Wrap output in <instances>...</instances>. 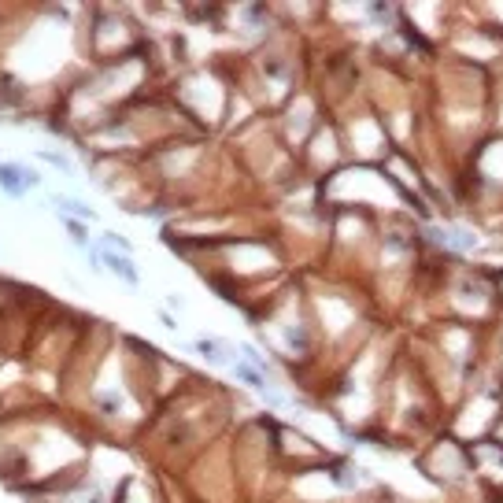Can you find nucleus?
<instances>
[{"label":"nucleus","mask_w":503,"mask_h":503,"mask_svg":"<svg viewBox=\"0 0 503 503\" xmlns=\"http://www.w3.org/2000/svg\"><path fill=\"white\" fill-rule=\"evenodd\" d=\"M193 348L204 355V359H211V363H226V352L219 348V340H215V337H196Z\"/></svg>","instance_id":"6"},{"label":"nucleus","mask_w":503,"mask_h":503,"mask_svg":"<svg viewBox=\"0 0 503 503\" xmlns=\"http://www.w3.org/2000/svg\"><path fill=\"white\" fill-rule=\"evenodd\" d=\"M63 226H67L70 241H78V244H85V241H89V237H85V226H82L78 219H63Z\"/></svg>","instance_id":"9"},{"label":"nucleus","mask_w":503,"mask_h":503,"mask_svg":"<svg viewBox=\"0 0 503 503\" xmlns=\"http://www.w3.org/2000/svg\"><path fill=\"white\" fill-rule=\"evenodd\" d=\"M104 244H111V248H119V255H130V252H134V244L126 241V237H119V234H104Z\"/></svg>","instance_id":"8"},{"label":"nucleus","mask_w":503,"mask_h":503,"mask_svg":"<svg viewBox=\"0 0 503 503\" xmlns=\"http://www.w3.org/2000/svg\"><path fill=\"white\" fill-rule=\"evenodd\" d=\"M96 407L104 411V414H115V411H119V396H111V393H100V396H96Z\"/></svg>","instance_id":"10"},{"label":"nucleus","mask_w":503,"mask_h":503,"mask_svg":"<svg viewBox=\"0 0 503 503\" xmlns=\"http://www.w3.org/2000/svg\"><path fill=\"white\" fill-rule=\"evenodd\" d=\"M52 204H56V208H63V211H70L75 219H96V211H93L89 204H82V200H70V196H52Z\"/></svg>","instance_id":"5"},{"label":"nucleus","mask_w":503,"mask_h":503,"mask_svg":"<svg viewBox=\"0 0 503 503\" xmlns=\"http://www.w3.org/2000/svg\"><path fill=\"white\" fill-rule=\"evenodd\" d=\"M234 374L244 381V385H252V389H260V393H270V385H267V378L260 374V367L255 363H237L234 367Z\"/></svg>","instance_id":"4"},{"label":"nucleus","mask_w":503,"mask_h":503,"mask_svg":"<svg viewBox=\"0 0 503 503\" xmlns=\"http://www.w3.org/2000/svg\"><path fill=\"white\" fill-rule=\"evenodd\" d=\"M0 189H4L11 200L23 196L26 178H23V167H19V163H0Z\"/></svg>","instance_id":"2"},{"label":"nucleus","mask_w":503,"mask_h":503,"mask_svg":"<svg viewBox=\"0 0 503 503\" xmlns=\"http://www.w3.org/2000/svg\"><path fill=\"white\" fill-rule=\"evenodd\" d=\"M100 267H108L111 274H119L130 289H137L141 285V274H137V267H134V260L130 255H119V252H100Z\"/></svg>","instance_id":"1"},{"label":"nucleus","mask_w":503,"mask_h":503,"mask_svg":"<svg viewBox=\"0 0 503 503\" xmlns=\"http://www.w3.org/2000/svg\"><path fill=\"white\" fill-rule=\"evenodd\" d=\"M440 244H452V248H473L478 244V237L473 234H463V229H429Z\"/></svg>","instance_id":"3"},{"label":"nucleus","mask_w":503,"mask_h":503,"mask_svg":"<svg viewBox=\"0 0 503 503\" xmlns=\"http://www.w3.org/2000/svg\"><path fill=\"white\" fill-rule=\"evenodd\" d=\"M41 160H49V163H52L56 170H60V174H67V178L75 174V163H70L67 155H60V152H41Z\"/></svg>","instance_id":"7"}]
</instances>
